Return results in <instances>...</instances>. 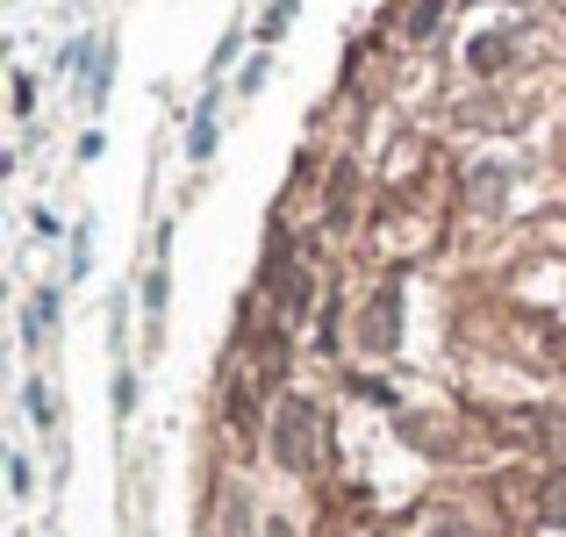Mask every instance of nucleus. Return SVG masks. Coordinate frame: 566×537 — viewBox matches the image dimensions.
<instances>
[{
	"mask_svg": "<svg viewBox=\"0 0 566 537\" xmlns=\"http://www.w3.org/2000/svg\"><path fill=\"white\" fill-rule=\"evenodd\" d=\"M273 452H280V466H294V473H308L323 459V415L308 409L302 394L280 401V415H273Z\"/></svg>",
	"mask_w": 566,
	"mask_h": 537,
	"instance_id": "obj_1",
	"label": "nucleus"
},
{
	"mask_svg": "<svg viewBox=\"0 0 566 537\" xmlns=\"http://www.w3.org/2000/svg\"><path fill=\"white\" fill-rule=\"evenodd\" d=\"M265 537H294V530H287V524H265Z\"/></svg>",
	"mask_w": 566,
	"mask_h": 537,
	"instance_id": "obj_2",
	"label": "nucleus"
}]
</instances>
